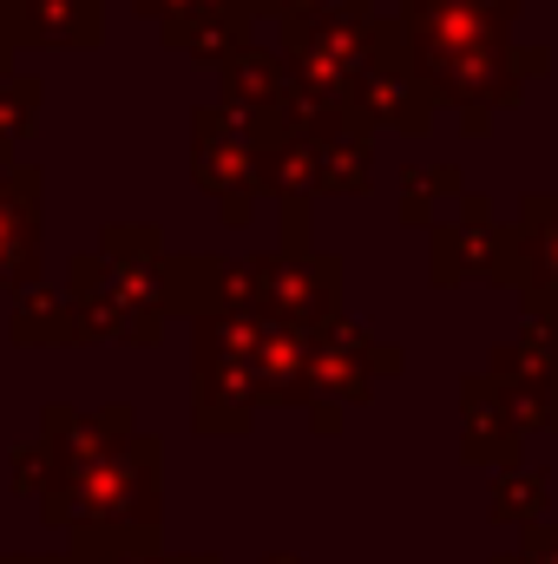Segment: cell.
I'll return each instance as SVG.
<instances>
[{"label": "cell", "mask_w": 558, "mask_h": 564, "mask_svg": "<svg viewBox=\"0 0 558 564\" xmlns=\"http://www.w3.org/2000/svg\"><path fill=\"white\" fill-rule=\"evenodd\" d=\"M526 558H533V564H558V532H552V539H533V545H526Z\"/></svg>", "instance_id": "cell-16"}, {"label": "cell", "mask_w": 558, "mask_h": 564, "mask_svg": "<svg viewBox=\"0 0 558 564\" xmlns=\"http://www.w3.org/2000/svg\"><path fill=\"white\" fill-rule=\"evenodd\" d=\"M257 13H264L257 0H184L178 13L158 20V33H164L171 53H191V59L224 66L230 53L250 46V20H257Z\"/></svg>", "instance_id": "cell-6"}, {"label": "cell", "mask_w": 558, "mask_h": 564, "mask_svg": "<svg viewBox=\"0 0 558 564\" xmlns=\"http://www.w3.org/2000/svg\"><path fill=\"white\" fill-rule=\"evenodd\" d=\"M217 73H224V99H230V106H244L250 119L289 126V106H296V66H289V53L244 46V53H230Z\"/></svg>", "instance_id": "cell-7"}, {"label": "cell", "mask_w": 558, "mask_h": 564, "mask_svg": "<svg viewBox=\"0 0 558 564\" xmlns=\"http://www.w3.org/2000/svg\"><path fill=\"white\" fill-rule=\"evenodd\" d=\"M264 564H302V558H289V552H270V558H264Z\"/></svg>", "instance_id": "cell-19"}, {"label": "cell", "mask_w": 558, "mask_h": 564, "mask_svg": "<svg viewBox=\"0 0 558 564\" xmlns=\"http://www.w3.org/2000/svg\"><path fill=\"white\" fill-rule=\"evenodd\" d=\"M270 20H296V13H322V7H368V0H257Z\"/></svg>", "instance_id": "cell-14"}, {"label": "cell", "mask_w": 558, "mask_h": 564, "mask_svg": "<svg viewBox=\"0 0 558 564\" xmlns=\"http://www.w3.org/2000/svg\"><path fill=\"white\" fill-rule=\"evenodd\" d=\"M0 564H79V558L66 545V552H0Z\"/></svg>", "instance_id": "cell-15"}, {"label": "cell", "mask_w": 558, "mask_h": 564, "mask_svg": "<svg viewBox=\"0 0 558 564\" xmlns=\"http://www.w3.org/2000/svg\"><path fill=\"white\" fill-rule=\"evenodd\" d=\"M7 473H13V492L40 506V499H46V486H53V446H46L40 433H33V440H20V446H13V459H7Z\"/></svg>", "instance_id": "cell-11"}, {"label": "cell", "mask_w": 558, "mask_h": 564, "mask_svg": "<svg viewBox=\"0 0 558 564\" xmlns=\"http://www.w3.org/2000/svg\"><path fill=\"white\" fill-rule=\"evenodd\" d=\"M13 53H86L106 40V0H0Z\"/></svg>", "instance_id": "cell-3"}, {"label": "cell", "mask_w": 558, "mask_h": 564, "mask_svg": "<svg viewBox=\"0 0 558 564\" xmlns=\"http://www.w3.org/2000/svg\"><path fill=\"white\" fill-rule=\"evenodd\" d=\"M40 210H46V171L7 164L0 171V289L40 282Z\"/></svg>", "instance_id": "cell-4"}, {"label": "cell", "mask_w": 558, "mask_h": 564, "mask_svg": "<svg viewBox=\"0 0 558 564\" xmlns=\"http://www.w3.org/2000/svg\"><path fill=\"white\" fill-rule=\"evenodd\" d=\"M13 59H20V53H13V40H7V26H0V79L13 73Z\"/></svg>", "instance_id": "cell-18"}, {"label": "cell", "mask_w": 558, "mask_h": 564, "mask_svg": "<svg viewBox=\"0 0 558 564\" xmlns=\"http://www.w3.org/2000/svg\"><path fill=\"white\" fill-rule=\"evenodd\" d=\"M40 106H46V79L40 73H7L0 79V171L20 164V144L40 132Z\"/></svg>", "instance_id": "cell-10"}, {"label": "cell", "mask_w": 558, "mask_h": 564, "mask_svg": "<svg viewBox=\"0 0 558 564\" xmlns=\"http://www.w3.org/2000/svg\"><path fill=\"white\" fill-rule=\"evenodd\" d=\"M40 440L53 446V486L40 499V519L53 532L73 525H158L164 519V473L158 440L139 433L132 408H66L53 401L40 414Z\"/></svg>", "instance_id": "cell-1"}, {"label": "cell", "mask_w": 558, "mask_h": 564, "mask_svg": "<svg viewBox=\"0 0 558 564\" xmlns=\"http://www.w3.org/2000/svg\"><path fill=\"white\" fill-rule=\"evenodd\" d=\"M526 230H533V224H526ZM533 270H539L546 289H558V204L539 210V230H533Z\"/></svg>", "instance_id": "cell-12"}, {"label": "cell", "mask_w": 558, "mask_h": 564, "mask_svg": "<svg viewBox=\"0 0 558 564\" xmlns=\"http://www.w3.org/2000/svg\"><path fill=\"white\" fill-rule=\"evenodd\" d=\"M375 368H401V355H375V341L355 328V322H322L309 335V394H329V401H362Z\"/></svg>", "instance_id": "cell-5"}, {"label": "cell", "mask_w": 558, "mask_h": 564, "mask_svg": "<svg viewBox=\"0 0 558 564\" xmlns=\"http://www.w3.org/2000/svg\"><path fill=\"white\" fill-rule=\"evenodd\" d=\"M13 341H20V348H66V341H79L66 282H60V289H46V282L13 289Z\"/></svg>", "instance_id": "cell-8"}, {"label": "cell", "mask_w": 558, "mask_h": 564, "mask_svg": "<svg viewBox=\"0 0 558 564\" xmlns=\"http://www.w3.org/2000/svg\"><path fill=\"white\" fill-rule=\"evenodd\" d=\"M132 7H139L144 20H164V13H178V7H184V0H132Z\"/></svg>", "instance_id": "cell-17"}, {"label": "cell", "mask_w": 558, "mask_h": 564, "mask_svg": "<svg viewBox=\"0 0 558 564\" xmlns=\"http://www.w3.org/2000/svg\"><path fill=\"white\" fill-rule=\"evenodd\" d=\"M73 558L79 564H171L158 545V525H73Z\"/></svg>", "instance_id": "cell-9"}, {"label": "cell", "mask_w": 558, "mask_h": 564, "mask_svg": "<svg viewBox=\"0 0 558 564\" xmlns=\"http://www.w3.org/2000/svg\"><path fill=\"white\" fill-rule=\"evenodd\" d=\"M277 132L282 126L250 119L230 99L191 112V177H197V191L217 197L224 224H250L257 191H264V144L277 139Z\"/></svg>", "instance_id": "cell-2"}, {"label": "cell", "mask_w": 558, "mask_h": 564, "mask_svg": "<svg viewBox=\"0 0 558 564\" xmlns=\"http://www.w3.org/2000/svg\"><path fill=\"white\" fill-rule=\"evenodd\" d=\"M447 191H460V171H408V197H401V210L420 217L433 197H447Z\"/></svg>", "instance_id": "cell-13"}]
</instances>
